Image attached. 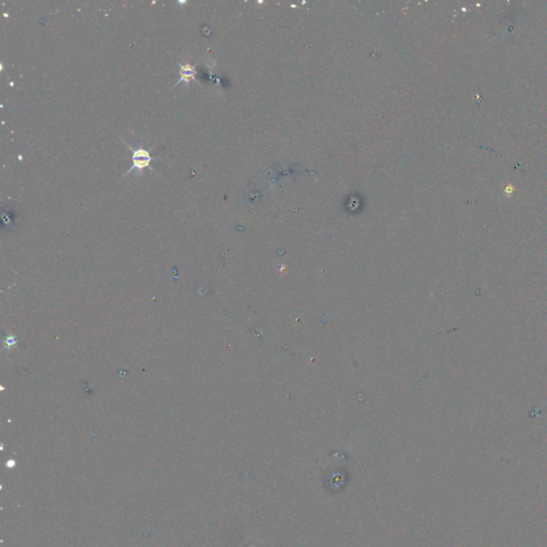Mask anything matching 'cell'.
<instances>
[{"label":"cell","mask_w":547,"mask_h":547,"mask_svg":"<svg viewBox=\"0 0 547 547\" xmlns=\"http://www.w3.org/2000/svg\"><path fill=\"white\" fill-rule=\"evenodd\" d=\"M128 148L130 150L133 151V155H131V160H133V166L131 167L130 170L126 172L125 175H128L129 174H131V171L134 169H138V170H141L143 168H150L152 171V167H151V162L153 157L151 156V154H150L149 150H146L143 148H136L133 149L131 147L128 146Z\"/></svg>","instance_id":"1"},{"label":"cell","mask_w":547,"mask_h":547,"mask_svg":"<svg viewBox=\"0 0 547 547\" xmlns=\"http://www.w3.org/2000/svg\"><path fill=\"white\" fill-rule=\"evenodd\" d=\"M196 70H195V66H191L189 63H186V65H181L180 66V79H178V82L176 83V85L181 82H186L188 83L191 79H196Z\"/></svg>","instance_id":"2"}]
</instances>
